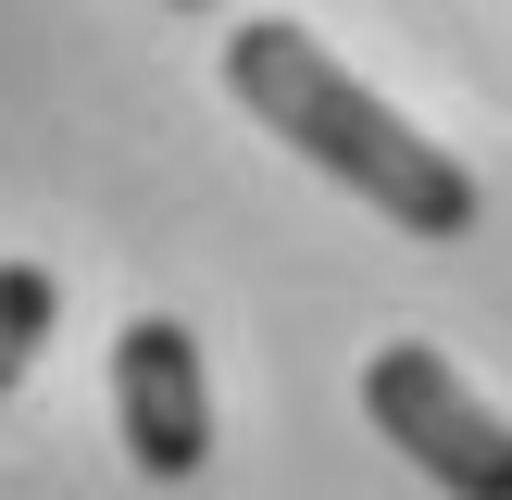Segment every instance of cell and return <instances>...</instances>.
Here are the masks:
<instances>
[{"mask_svg":"<svg viewBox=\"0 0 512 500\" xmlns=\"http://www.w3.org/2000/svg\"><path fill=\"white\" fill-rule=\"evenodd\" d=\"M225 100H238L263 138H288L313 175H338L350 200H375L400 238H475V213H488V188H475L425 125H400L388 100L288 13H250L238 38H225Z\"/></svg>","mask_w":512,"mask_h":500,"instance_id":"6da1fadb","label":"cell"},{"mask_svg":"<svg viewBox=\"0 0 512 500\" xmlns=\"http://www.w3.org/2000/svg\"><path fill=\"white\" fill-rule=\"evenodd\" d=\"M363 413H375V438H388L425 488H450V500H512V425L463 388L450 350L388 338V350L363 363Z\"/></svg>","mask_w":512,"mask_h":500,"instance_id":"7a4b0ae2","label":"cell"},{"mask_svg":"<svg viewBox=\"0 0 512 500\" xmlns=\"http://www.w3.org/2000/svg\"><path fill=\"white\" fill-rule=\"evenodd\" d=\"M113 425H125V463L188 488L213 463V375H200V338L175 313H138L113 338Z\"/></svg>","mask_w":512,"mask_h":500,"instance_id":"3957f363","label":"cell"},{"mask_svg":"<svg viewBox=\"0 0 512 500\" xmlns=\"http://www.w3.org/2000/svg\"><path fill=\"white\" fill-rule=\"evenodd\" d=\"M50 325H63V275L50 263H0V400L25 388V363L50 350Z\"/></svg>","mask_w":512,"mask_h":500,"instance_id":"277c9868","label":"cell"},{"mask_svg":"<svg viewBox=\"0 0 512 500\" xmlns=\"http://www.w3.org/2000/svg\"><path fill=\"white\" fill-rule=\"evenodd\" d=\"M163 13H213V0H163Z\"/></svg>","mask_w":512,"mask_h":500,"instance_id":"5b68a950","label":"cell"}]
</instances>
